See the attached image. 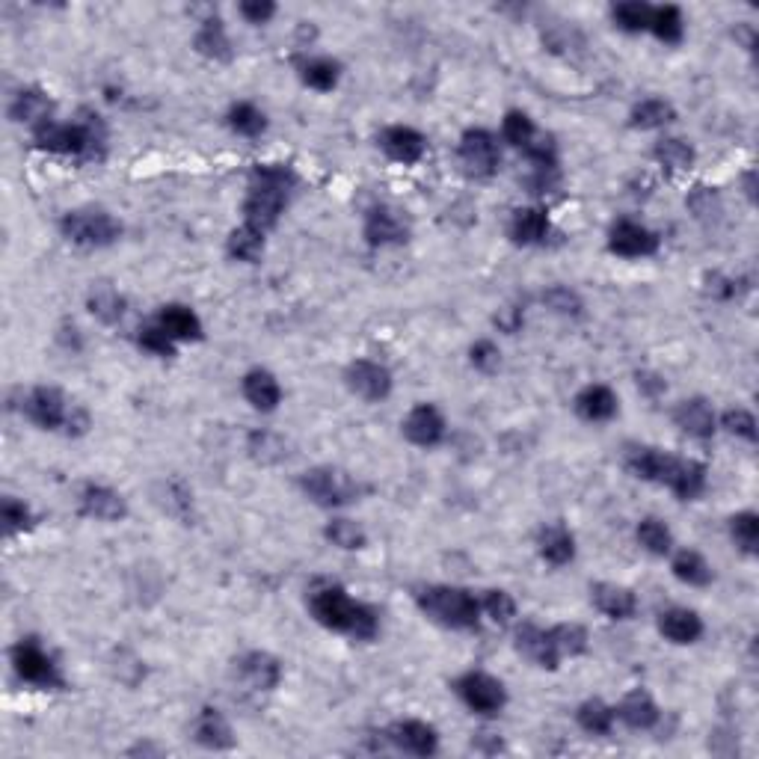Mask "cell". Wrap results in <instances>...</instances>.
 <instances>
[{"mask_svg":"<svg viewBox=\"0 0 759 759\" xmlns=\"http://www.w3.org/2000/svg\"><path fill=\"white\" fill-rule=\"evenodd\" d=\"M297 178L294 172L282 164H264L253 172L247 199H244V220L258 232H267L279 223L288 196L294 190Z\"/></svg>","mask_w":759,"mask_h":759,"instance_id":"cell-1","label":"cell"},{"mask_svg":"<svg viewBox=\"0 0 759 759\" xmlns=\"http://www.w3.org/2000/svg\"><path fill=\"white\" fill-rule=\"evenodd\" d=\"M309 605H312V614L321 626L344 632L356 641H371L380 629L377 614L368 605L353 602L347 591L338 585H321L318 591H312Z\"/></svg>","mask_w":759,"mask_h":759,"instance_id":"cell-2","label":"cell"},{"mask_svg":"<svg viewBox=\"0 0 759 759\" xmlns=\"http://www.w3.org/2000/svg\"><path fill=\"white\" fill-rule=\"evenodd\" d=\"M33 140L39 149L54 155H86L95 158V149L104 146V125L98 116H86L84 122H42L33 128Z\"/></svg>","mask_w":759,"mask_h":759,"instance_id":"cell-3","label":"cell"},{"mask_svg":"<svg viewBox=\"0 0 759 759\" xmlns=\"http://www.w3.org/2000/svg\"><path fill=\"white\" fill-rule=\"evenodd\" d=\"M416 602L424 614L448 629H472L481 620V602L475 593L448 585H430L416 593Z\"/></svg>","mask_w":759,"mask_h":759,"instance_id":"cell-4","label":"cell"},{"mask_svg":"<svg viewBox=\"0 0 759 759\" xmlns=\"http://www.w3.org/2000/svg\"><path fill=\"white\" fill-rule=\"evenodd\" d=\"M63 235L78 247H110L122 238V223L107 211H69L60 223Z\"/></svg>","mask_w":759,"mask_h":759,"instance_id":"cell-5","label":"cell"},{"mask_svg":"<svg viewBox=\"0 0 759 759\" xmlns=\"http://www.w3.org/2000/svg\"><path fill=\"white\" fill-rule=\"evenodd\" d=\"M300 490L321 507H341L359 499V484L341 469H312L300 478Z\"/></svg>","mask_w":759,"mask_h":759,"instance_id":"cell-6","label":"cell"},{"mask_svg":"<svg viewBox=\"0 0 759 759\" xmlns=\"http://www.w3.org/2000/svg\"><path fill=\"white\" fill-rule=\"evenodd\" d=\"M12 668L15 674L21 676L24 682L30 685H39V688H60L63 685V676L57 671V662L36 644V641H18L15 650H12Z\"/></svg>","mask_w":759,"mask_h":759,"instance_id":"cell-7","label":"cell"},{"mask_svg":"<svg viewBox=\"0 0 759 759\" xmlns=\"http://www.w3.org/2000/svg\"><path fill=\"white\" fill-rule=\"evenodd\" d=\"M457 155H460L463 169H466L469 175H475V178H490V175L499 169V164H502L499 143H496V137H493L490 131H484V128L466 131V134L460 137Z\"/></svg>","mask_w":759,"mask_h":759,"instance_id":"cell-8","label":"cell"},{"mask_svg":"<svg viewBox=\"0 0 759 759\" xmlns=\"http://www.w3.org/2000/svg\"><path fill=\"white\" fill-rule=\"evenodd\" d=\"M457 694L478 715H496V712H502V706H505L507 700L505 685L496 676L481 674V671L460 676L457 679Z\"/></svg>","mask_w":759,"mask_h":759,"instance_id":"cell-9","label":"cell"},{"mask_svg":"<svg viewBox=\"0 0 759 759\" xmlns=\"http://www.w3.org/2000/svg\"><path fill=\"white\" fill-rule=\"evenodd\" d=\"M344 380H347L350 392L359 395L362 401H383L392 392V374H389V368H383L380 362H371V359L350 362Z\"/></svg>","mask_w":759,"mask_h":759,"instance_id":"cell-10","label":"cell"},{"mask_svg":"<svg viewBox=\"0 0 759 759\" xmlns=\"http://www.w3.org/2000/svg\"><path fill=\"white\" fill-rule=\"evenodd\" d=\"M659 484H665L679 499L691 502L706 490V466L697 463V460H685V457L668 454Z\"/></svg>","mask_w":759,"mask_h":759,"instance_id":"cell-11","label":"cell"},{"mask_svg":"<svg viewBox=\"0 0 759 759\" xmlns=\"http://www.w3.org/2000/svg\"><path fill=\"white\" fill-rule=\"evenodd\" d=\"M24 413H27L30 422L39 424L42 430H57V427H66L72 407L57 389L39 386L24 398Z\"/></svg>","mask_w":759,"mask_h":759,"instance_id":"cell-12","label":"cell"},{"mask_svg":"<svg viewBox=\"0 0 759 759\" xmlns=\"http://www.w3.org/2000/svg\"><path fill=\"white\" fill-rule=\"evenodd\" d=\"M608 250L614 255H623V258H647L659 250V235L641 223L620 220L608 235Z\"/></svg>","mask_w":759,"mask_h":759,"instance_id":"cell-13","label":"cell"},{"mask_svg":"<svg viewBox=\"0 0 759 759\" xmlns=\"http://www.w3.org/2000/svg\"><path fill=\"white\" fill-rule=\"evenodd\" d=\"M407 238H410V229H407V223L392 208L380 205V208L368 211V217H365V241L371 247H380V250L383 247H398Z\"/></svg>","mask_w":759,"mask_h":759,"instance_id":"cell-14","label":"cell"},{"mask_svg":"<svg viewBox=\"0 0 759 759\" xmlns=\"http://www.w3.org/2000/svg\"><path fill=\"white\" fill-rule=\"evenodd\" d=\"M516 650H519L528 662H534L537 668L555 671V668L561 665V656H558V650H555V644H552L549 629H540V626H534V623H525V626L516 632Z\"/></svg>","mask_w":759,"mask_h":759,"instance_id":"cell-15","label":"cell"},{"mask_svg":"<svg viewBox=\"0 0 759 759\" xmlns=\"http://www.w3.org/2000/svg\"><path fill=\"white\" fill-rule=\"evenodd\" d=\"M380 149H383L392 161L410 167V164H419V161H422L427 143H424V137L416 128L392 125V128H386V131L380 134Z\"/></svg>","mask_w":759,"mask_h":759,"instance_id":"cell-16","label":"cell"},{"mask_svg":"<svg viewBox=\"0 0 759 759\" xmlns=\"http://www.w3.org/2000/svg\"><path fill=\"white\" fill-rule=\"evenodd\" d=\"M404 433L413 445L433 448L445 439V419L433 404H419L410 410V416L404 419Z\"/></svg>","mask_w":759,"mask_h":759,"instance_id":"cell-17","label":"cell"},{"mask_svg":"<svg viewBox=\"0 0 759 759\" xmlns=\"http://www.w3.org/2000/svg\"><path fill=\"white\" fill-rule=\"evenodd\" d=\"M81 513L89 519H101V522H119V519H125L128 505L116 490H110L104 484H86L81 490Z\"/></svg>","mask_w":759,"mask_h":759,"instance_id":"cell-18","label":"cell"},{"mask_svg":"<svg viewBox=\"0 0 759 759\" xmlns=\"http://www.w3.org/2000/svg\"><path fill=\"white\" fill-rule=\"evenodd\" d=\"M238 676L247 688L253 691H273L282 679V668L279 662L270 656V653H261V650H253L247 656H241L238 662Z\"/></svg>","mask_w":759,"mask_h":759,"instance_id":"cell-19","label":"cell"},{"mask_svg":"<svg viewBox=\"0 0 759 759\" xmlns=\"http://www.w3.org/2000/svg\"><path fill=\"white\" fill-rule=\"evenodd\" d=\"M389 739H392L401 751H407V754H413V757H433L436 748H439L436 730H433L430 724H424V721H398V724L389 730Z\"/></svg>","mask_w":759,"mask_h":759,"instance_id":"cell-20","label":"cell"},{"mask_svg":"<svg viewBox=\"0 0 759 759\" xmlns=\"http://www.w3.org/2000/svg\"><path fill=\"white\" fill-rule=\"evenodd\" d=\"M614 718H620V721H623L626 727H632V730H650V727L659 724L662 712H659L656 700H653L644 688H635V691H629V694L620 700V706L614 709Z\"/></svg>","mask_w":759,"mask_h":759,"instance_id":"cell-21","label":"cell"},{"mask_svg":"<svg viewBox=\"0 0 759 759\" xmlns=\"http://www.w3.org/2000/svg\"><path fill=\"white\" fill-rule=\"evenodd\" d=\"M193 739L202 748H211V751H229L235 745L229 721L223 718L220 709H211V706L196 715V721H193Z\"/></svg>","mask_w":759,"mask_h":759,"instance_id":"cell-22","label":"cell"},{"mask_svg":"<svg viewBox=\"0 0 759 759\" xmlns=\"http://www.w3.org/2000/svg\"><path fill=\"white\" fill-rule=\"evenodd\" d=\"M674 422L682 433H688V436H694V439H709V436L718 430L715 410H712L709 401H703V398L682 401L674 410Z\"/></svg>","mask_w":759,"mask_h":759,"instance_id":"cell-23","label":"cell"},{"mask_svg":"<svg viewBox=\"0 0 759 759\" xmlns=\"http://www.w3.org/2000/svg\"><path fill=\"white\" fill-rule=\"evenodd\" d=\"M549 217L543 208H519L510 217V238L522 247H537L549 238Z\"/></svg>","mask_w":759,"mask_h":759,"instance_id":"cell-24","label":"cell"},{"mask_svg":"<svg viewBox=\"0 0 759 759\" xmlns=\"http://www.w3.org/2000/svg\"><path fill=\"white\" fill-rule=\"evenodd\" d=\"M591 599L593 605L611 620H629L638 611V596L629 588H620V585H605V582L593 585Z\"/></svg>","mask_w":759,"mask_h":759,"instance_id":"cell-25","label":"cell"},{"mask_svg":"<svg viewBox=\"0 0 759 759\" xmlns=\"http://www.w3.org/2000/svg\"><path fill=\"white\" fill-rule=\"evenodd\" d=\"M537 549H540V558L552 567H564L573 561L576 555V540L573 534L564 528V525H546L540 528L537 534Z\"/></svg>","mask_w":759,"mask_h":759,"instance_id":"cell-26","label":"cell"},{"mask_svg":"<svg viewBox=\"0 0 759 759\" xmlns=\"http://www.w3.org/2000/svg\"><path fill=\"white\" fill-rule=\"evenodd\" d=\"M244 398L261 413H273L282 401V389L276 383V377L264 368H255L244 377Z\"/></svg>","mask_w":759,"mask_h":759,"instance_id":"cell-27","label":"cell"},{"mask_svg":"<svg viewBox=\"0 0 759 759\" xmlns=\"http://www.w3.org/2000/svg\"><path fill=\"white\" fill-rule=\"evenodd\" d=\"M659 632L671 644H694L703 635V620L688 608H671L659 617Z\"/></svg>","mask_w":759,"mask_h":759,"instance_id":"cell-28","label":"cell"},{"mask_svg":"<svg viewBox=\"0 0 759 759\" xmlns=\"http://www.w3.org/2000/svg\"><path fill=\"white\" fill-rule=\"evenodd\" d=\"M576 413L585 422H608L617 416V398L608 386H588L576 395Z\"/></svg>","mask_w":759,"mask_h":759,"instance_id":"cell-29","label":"cell"},{"mask_svg":"<svg viewBox=\"0 0 759 759\" xmlns=\"http://www.w3.org/2000/svg\"><path fill=\"white\" fill-rule=\"evenodd\" d=\"M158 324H161L175 341H196V338H202V321H199V315H196L193 309H187V306H178V303L164 306Z\"/></svg>","mask_w":759,"mask_h":759,"instance_id":"cell-30","label":"cell"},{"mask_svg":"<svg viewBox=\"0 0 759 759\" xmlns=\"http://www.w3.org/2000/svg\"><path fill=\"white\" fill-rule=\"evenodd\" d=\"M193 45H196V51H199L202 57L223 60V63H226V60H232V42H229L226 27H223V21H220V18H208V21L199 27V33H196Z\"/></svg>","mask_w":759,"mask_h":759,"instance_id":"cell-31","label":"cell"},{"mask_svg":"<svg viewBox=\"0 0 759 759\" xmlns=\"http://www.w3.org/2000/svg\"><path fill=\"white\" fill-rule=\"evenodd\" d=\"M48 110H51V101L39 89H21L9 104V116L15 122H33V125L48 122Z\"/></svg>","mask_w":759,"mask_h":759,"instance_id":"cell-32","label":"cell"},{"mask_svg":"<svg viewBox=\"0 0 759 759\" xmlns=\"http://www.w3.org/2000/svg\"><path fill=\"white\" fill-rule=\"evenodd\" d=\"M671 570H674V576L682 585H691V588H706L712 582V567L694 549H682L674 558Z\"/></svg>","mask_w":759,"mask_h":759,"instance_id":"cell-33","label":"cell"},{"mask_svg":"<svg viewBox=\"0 0 759 759\" xmlns=\"http://www.w3.org/2000/svg\"><path fill=\"white\" fill-rule=\"evenodd\" d=\"M665 460H668V451L641 445V448H632V451L626 454V469H629L635 478H641V481H656V484H659L662 469H665Z\"/></svg>","mask_w":759,"mask_h":759,"instance_id":"cell-34","label":"cell"},{"mask_svg":"<svg viewBox=\"0 0 759 759\" xmlns=\"http://www.w3.org/2000/svg\"><path fill=\"white\" fill-rule=\"evenodd\" d=\"M676 119V110L671 101L665 98H647L641 104H635L632 110V125L641 131H653V128H665Z\"/></svg>","mask_w":759,"mask_h":759,"instance_id":"cell-35","label":"cell"},{"mask_svg":"<svg viewBox=\"0 0 759 759\" xmlns=\"http://www.w3.org/2000/svg\"><path fill=\"white\" fill-rule=\"evenodd\" d=\"M638 543L650 552V555H668L674 549V534L671 528L656 519V516H647L638 522Z\"/></svg>","mask_w":759,"mask_h":759,"instance_id":"cell-36","label":"cell"},{"mask_svg":"<svg viewBox=\"0 0 759 759\" xmlns=\"http://www.w3.org/2000/svg\"><path fill=\"white\" fill-rule=\"evenodd\" d=\"M338 75H341L338 63L327 60V57H315V60L300 63V78H303V84L312 86V89H318V92H330V89H336Z\"/></svg>","mask_w":759,"mask_h":759,"instance_id":"cell-37","label":"cell"},{"mask_svg":"<svg viewBox=\"0 0 759 759\" xmlns=\"http://www.w3.org/2000/svg\"><path fill=\"white\" fill-rule=\"evenodd\" d=\"M576 721H579V727H582L585 733H591V736H608L611 727H614V709L605 706L602 700H588V703L579 706Z\"/></svg>","mask_w":759,"mask_h":759,"instance_id":"cell-38","label":"cell"},{"mask_svg":"<svg viewBox=\"0 0 759 759\" xmlns=\"http://www.w3.org/2000/svg\"><path fill=\"white\" fill-rule=\"evenodd\" d=\"M229 255L232 258H238V261H247V264H253L261 258L264 253V232H258L253 226H241V229H235L232 235H229Z\"/></svg>","mask_w":759,"mask_h":759,"instance_id":"cell-39","label":"cell"},{"mask_svg":"<svg viewBox=\"0 0 759 759\" xmlns=\"http://www.w3.org/2000/svg\"><path fill=\"white\" fill-rule=\"evenodd\" d=\"M650 15H653V6L641 3V0H626V3H617L611 9V18L620 30L626 33H641V30H650Z\"/></svg>","mask_w":759,"mask_h":759,"instance_id":"cell-40","label":"cell"},{"mask_svg":"<svg viewBox=\"0 0 759 759\" xmlns=\"http://www.w3.org/2000/svg\"><path fill=\"white\" fill-rule=\"evenodd\" d=\"M650 30L668 42V45H676L682 42V33H685V21H682V12L676 6H656L653 15H650Z\"/></svg>","mask_w":759,"mask_h":759,"instance_id":"cell-41","label":"cell"},{"mask_svg":"<svg viewBox=\"0 0 759 759\" xmlns=\"http://www.w3.org/2000/svg\"><path fill=\"white\" fill-rule=\"evenodd\" d=\"M229 125H232V131L241 134V137H261L264 128H267V119H264V113H261L255 104L241 101V104H232V110H229Z\"/></svg>","mask_w":759,"mask_h":759,"instance_id":"cell-42","label":"cell"},{"mask_svg":"<svg viewBox=\"0 0 759 759\" xmlns=\"http://www.w3.org/2000/svg\"><path fill=\"white\" fill-rule=\"evenodd\" d=\"M552 635V644L558 650V656H582L588 650V632L576 623H561V626H552L549 629Z\"/></svg>","mask_w":759,"mask_h":759,"instance_id":"cell-43","label":"cell"},{"mask_svg":"<svg viewBox=\"0 0 759 759\" xmlns=\"http://www.w3.org/2000/svg\"><path fill=\"white\" fill-rule=\"evenodd\" d=\"M502 134H505V140L510 146H516V149L525 152L531 146V140L537 137V128H534V122L522 110H510L505 116V122H502Z\"/></svg>","mask_w":759,"mask_h":759,"instance_id":"cell-44","label":"cell"},{"mask_svg":"<svg viewBox=\"0 0 759 759\" xmlns=\"http://www.w3.org/2000/svg\"><path fill=\"white\" fill-rule=\"evenodd\" d=\"M89 312L104 324H116L125 315V300L113 288H101L89 297Z\"/></svg>","mask_w":759,"mask_h":759,"instance_id":"cell-45","label":"cell"},{"mask_svg":"<svg viewBox=\"0 0 759 759\" xmlns=\"http://www.w3.org/2000/svg\"><path fill=\"white\" fill-rule=\"evenodd\" d=\"M656 161L662 164V167L668 169H691L694 164V149L685 143V140H676V137H668V140H662L659 146H656Z\"/></svg>","mask_w":759,"mask_h":759,"instance_id":"cell-46","label":"cell"},{"mask_svg":"<svg viewBox=\"0 0 759 759\" xmlns=\"http://www.w3.org/2000/svg\"><path fill=\"white\" fill-rule=\"evenodd\" d=\"M730 534H733L736 546H739L745 555H754L759 546L757 513H736V516L730 519Z\"/></svg>","mask_w":759,"mask_h":759,"instance_id":"cell-47","label":"cell"},{"mask_svg":"<svg viewBox=\"0 0 759 759\" xmlns=\"http://www.w3.org/2000/svg\"><path fill=\"white\" fill-rule=\"evenodd\" d=\"M327 540L338 546V549H347V552H356V549H362L365 546V531L356 525V522H350V519H333L330 525H327Z\"/></svg>","mask_w":759,"mask_h":759,"instance_id":"cell-48","label":"cell"},{"mask_svg":"<svg viewBox=\"0 0 759 759\" xmlns=\"http://www.w3.org/2000/svg\"><path fill=\"white\" fill-rule=\"evenodd\" d=\"M481 611H487L490 620H496V623L505 626V623H510L516 617V602H513V596L507 591H487L484 599H481Z\"/></svg>","mask_w":759,"mask_h":759,"instance_id":"cell-49","label":"cell"},{"mask_svg":"<svg viewBox=\"0 0 759 759\" xmlns=\"http://www.w3.org/2000/svg\"><path fill=\"white\" fill-rule=\"evenodd\" d=\"M721 427H724L727 433L745 439V442H757V419H754V413H748V410H742V407L727 410V413L721 416Z\"/></svg>","mask_w":759,"mask_h":759,"instance_id":"cell-50","label":"cell"},{"mask_svg":"<svg viewBox=\"0 0 759 759\" xmlns=\"http://www.w3.org/2000/svg\"><path fill=\"white\" fill-rule=\"evenodd\" d=\"M137 341H140V347H143L146 353H155V356H175V338L169 336L161 324L143 327Z\"/></svg>","mask_w":759,"mask_h":759,"instance_id":"cell-51","label":"cell"},{"mask_svg":"<svg viewBox=\"0 0 759 759\" xmlns=\"http://www.w3.org/2000/svg\"><path fill=\"white\" fill-rule=\"evenodd\" d=\"M543 303H546L552 312H558V315H573V318L582 315V300H579V294L570 291V288H564V285L549 288V291L543 294Z\"/></svg>","mask_w":759,"mask_h":759,"instance_id":"cell-52","label":"cell"},{"mask_svg":"<svg viewBox=\"0 0 759 759\" xmlns=\"http://www.w3.org/2000/svg\"><path fill=\"white\" fill-rule=\"evenodd\" d=\"M250 451H253L258 460H264V463H276V460L285 457V442L276 433L258 430V433L250 436Z\"/></svg>","mask_w":759,"mask_h":759,"instance_id":"cell-53","label":"cell"},{"mask_svg":"<svg viewBox=\"0 0 759 759\" xmlns=\"http://www.w3.org/2000/svg\"><path fill=\"white\" fill-rule=\"evenodd\" d=\"M0 516H3V528H6V534H15V531H24L27 525H30V507L24 505V502H18V499H3V505H0Z\"/></svg>","mask_w":759,"mask_h":759,"instance_id":"cell-54","label":"cell"},{"mask_svg":"<svg viewBox=\"0 0 759 759\" xmlns=\"http://www.w3.org/2000/svg\"><path fill=\"white\" fill-rule=\"evenodd\" d=\"M469 356H472V365H475L478 371H484V374H493V371H499V365H502V353H499V347H496L493 341H478V344H472Z\"/></svg>","mask_w":759,"mask_h":759,"instance_id":"cell-55","label":"cell"},{"mask_svg":"<svg viewBox=\"0 0 759 759\" xmlns=\"http://www.w3.org/2000/svg\"><path fill=\"white\" fill-rule=\"evenodd\" d=\"M688 208H691V211H694V217H700V220H709V217L721 214V202H718V196H715L712 190H706V187H697V190L691 193Z\"/></svg>","mask_w":759,"mask_h":759,"instance_id":"cell-56","label":"cell"},{"mask_svg":"<svg viewBox=\"0 0 759 759\" xmlns=\"http://www.w3.org/2000/svg\"><path fill=\"white\" fill-rule=\"evenodd\" d=\"M273 12H276V6L267 3V0H247V3H241V15H244L250 24H264V21H270Z\"/></svg>","mask_w":759,"mask_h":759,"instance_id":"cell-57","label":"cell"},{"mask_svg":"<svg viewBox=\"0 0 759 759\" xmlns=\"http://www.w3.org/2000/svg\"><path fill=\"white\" fill-rule=\"evenodd\" d=\"M638 386L647 392V395H659V392H665L668 386H665V380L662 377H656V374H638Z\"/></svg>","mask_w":759,"mask_h":759,"instance_id":"cell-58","label":"cell"}]
</instances>
